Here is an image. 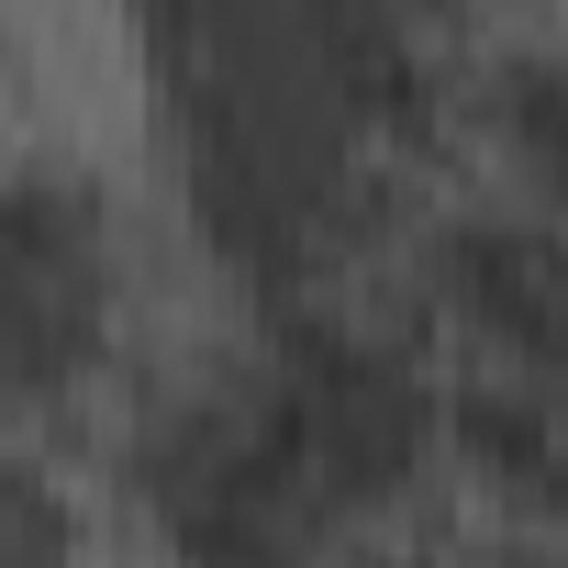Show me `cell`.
<instances>
[{
  "label": "cell",
  "mask_w": 568,
  "mask_h": 568,
  "mask_svg": "<svg viewBox=\"0 0 568 568\" xmlns=\"http://www.w3.org/2000/svg\"><path fill=\"white\" fill-rule=\"evenodd\" d=\"M490 112H501L513 168L546 201H568V45H501L490 57Z\"/></svg>",
  "instance_id": "6"
},
{
  "label": "cell",
  "mask_w": 568,
  "mask_h": 568,
  "mask_svg": "<svg viewBox=\"0 0 568 568\" xmlns=\"http://www.w3.org/2000/svg\"><path fill=\"white\" fill-rule=\"evenodd\" d=\"M0 568H79V524L34 457H0Z\"/></svg>",
  "instance_id": "7"
},
{
  "label": "cell",
  "mask_w": 568,
  "mask_h": 568,
  "mask_svg": "<svg viewBox=\"0 0 568 568\" xmlns=\"http://www.w3.org/2000/svg\"><path fill=\"white\" fill-rule=\"evenodd\" d=\"M357 568H446V557H424V546H368Z\"/></svg>",
  "instance_id": "9"
},
{
  "label": "cell",
  "mask_w": 568,
  "mask_h": 568,
  "mask_svg": "<svg viewBox=\"0 0 568 568\" xmlns=\"http://www.w3.org/2000/svg\"><path fill=\"white\" fill-rule=\"evenodd\" d=\"M490 568H568V546H557V535H513Z\"/></svg>",
  "instance_id": "8"
},
{
  "label": "cell",
  "mask_w": 568,
  "mask_h": 568,
  "mask_svg": "<svg viewBox=\"0 0 568 568\" xmlns=\"http://www.w3.org/2000/svg\"><path fill=\"white\" fill-rule=\"evenodd\" d=\"M302 45H313V79L335 90V112L402 123V134L424 123V57H413V34L390 12H313Z\"/></svg>",
  "instance_id": "5"
},
{
  "label": "cell",
  "mask_w": 568,
  "mask_h": 568,
  "mask_svg": "<svg viewBox=\"0 0 568 568\" xmlns=\"http://www.w3.org/2000/svg\"><path fill=\"white\" fill-rule=\"evenodd\" d=\"M267 468L302 513L313 501H390L424 446L446 435V402L424 390V368L357 324H291L278 335V379L256 402Z\"/></svg>",
  "instance_id": "1"
},
{
  "label": "cell",
  "mask_w": 568,
  "mask_h": 568,
  "mask_svg": "<svg viewBox=\"0 0 568 568\" xmlns=\"http://www.w3.org/2000/svg\"><path fill=\"white\" fill-rule=\"evenodd\" d=\"M446 446L524 513H568V424L524 368H468L446 390Z\"/></svg>",
  "instance_id": "4"
},
{
  "label": "cell",
  "mask_w": 568,
  "mask_h": 568,
  "mask_svg": "<svg viewBox=\"0 0 568 568\" xmlns=\"http://www.w3.org/2000/svg\"><path fill=\"white\" fill-rule=\"evenodd\" d=\"M101 346V212L57 168L0 179V368L23 402H45Z\"/></svg>",
  "instance_id": "2"
},
{
  "label": "cell",
  "mask_w": 568,
  "mask_h": 568,
  "mask_svg": "<svg viewBox=\"0 0 568 568\" xmlns=\"http://www.w3.org/2000/svg\"><path fill=\"white\" fill-rule=\"evenodd\" d=\"M435 291L524 379H568V223L557 212H446Z\"/></svg>",
  "instance_id": "3"
}]
</instances>
